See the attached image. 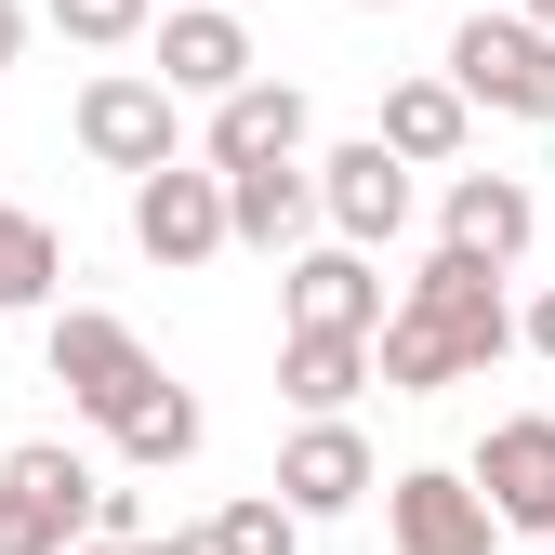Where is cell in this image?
<instances>
[{"mask_svg": "<svg viewBox=\"0 0 555 555\" xmlns=\"http://www.w3.org/2000/svg\"><path fill=\"white\" fill-rule=\"evenodd\" d=\"M516 344H529V358L555 371V292H529V305H516Z\"/></svg>", "mask_w": 555, "mask_h": 555, "instance_id": "23", "label": "cell"}, {"mask_svg": "<svg viewBox=\"0 0 555 555\" xmlns=\"http://www.w3.org/2000/svg\"><path fill=\"white\" fill-rule=\"evenodd\" d=\"M93 529L106 542H146V490H93Z\"/></svg>", "mask_w": 555, "mask_h": 555, "instance_id": "22", "label": "cell"}, {"mask_svg": "<svg viewBox=\"0 0 555 555\" xmlns=\"http://www.w3.org/2000/svg\"><path fill=\"white\" fill-rule=\"evenodd\" d=\"M450 80H463L476 106L555 132V27L516 14V0H503V14H463V27H450Z\"/></svg>", "mask_w": 555, "mask_h": 555, "instance_id": "3", "label": "cell"}, {"mask_svg": "<svg viewBox=\"0 0 555 555\" xmlns=\"http://www.w3.org/2000/svg\"><path fill=\"white\" fill-rule=\"evenodd\" d=\"M358 14H397V0H358Z\"/></svg>", "mask_w": 555, "mask_h": 555, "instance_id": "28", "label": "cell"}, {"mask_svg": "<svg viewBox=\"0 0 555 555\" xmlns=\"http://www.w3.org/2000/svg\"><path fill=\"white\" fill-rule=\"evenodd\" d=\"M40 14L80 40V53H132V40H159V14H172V0H40Z\"/></svg>", "mask_w": 555, "mask_h": 555, "instance_id": "21", "label": "cell"}, {"mask_svg": "<svg viewBox=\"0 0 555 555\" xmlns=\"http://www.w3.org/2000/svg\"><path fill=\"white\" fill-rule=\"evenodd\" d=\"M27 27H40L27 0H0V80H14V66H27Z\"/></svg>", "mask_w": 555, "mask_h": 555, "instance_id": "24", "label": "cell"}, {"mask_svg": "<svg viewBox=\"0 0 555 555\" xmlns=\"http://www.w3.org/2000/svg\"><path fill=\"white\" fill-rule=\"evenodd\" d=\"M305 132H318V106H305V80H251L238 93H212V132H198V159H225V172H251V159H305Z\"/></svg>", "mask_w": 555, "mask_h": 555, "instance_id": "12", "label": "cell"}, {"mask_svg": "<svg viewBox=\"0 0 555 555\" xmlns=\"http://www.w3.org/2000/svg\"><path fill=\"white\" fill-rule=\"evenodd\" d=\"M278 305H292V331H384V318H397V305H384V264H371L358 238L292 251V264H278Z\"/></svg>", "mask_w": 555, "mask_h": 555, "instance_id": "11", "label": "cell"}, {"mask_svg": "<svg viewBox=\"0 0 555 555\" xmlns=\"http://www.w3.org/2000/svg\"><path fill=\"white\" fill-rule=\"evenodd\" d=\"M437 238H450V251H490V264H529V238H542V198H529L516 172H450V198H437Z\"/></svg>", "mask_w": 555, "mask_h": 555, "instance_id": "15", "label": "cell"}, {"mask_svg": "<svg viewBox=\"0 0 555 555\" xmlns=\"http://www.w3.org/2000/svg\"><path fill=\"white\" fill-rule=\"evenodd\" d=\"M132 251L146 264H212L238 251V212H225V159H159V172H132Z\"/></svg>", "mask_w": 555, "mask_h": 555, "instance_id": "5", "label": "cell"}, {"mask_svg": "<svg viewBox=\"0 0 555 555\" xmlns=\"http://www.w3.org/2000/svg\"><path fill=\"white\" fill-rule=\"evenodd\" d=\"M318 212H331V238H358V251H397V238H410V159L384 146V132L331 146V159H318Z\"/></svg>", "mask_w": 555, "mask_h": 555, "instance_id": "8", "label": "cell"}, {"mask_svg": "<svg viewBox=\"0 0 555 555\" xmlns=\"http://www.w3.org/2000/svg\"><path fill=\"white\" fill-rule=\"evenodd\" d=\"M278 490H292V503H305V529H318V516H358V503L384 490V463H371V437L344 424V410H305L292 450H278Z\"/></svg>", "mask_w": 555, "mask_h": 555, "instance_id": "10", "label": "cell"}, {"mask_svg": "<svg viewBox=\"0 0 555 555\" xmlns=\"http://www.w3.org/2000/svg\"><path fill=\"white\" fill-rule=\"evenodd\" d=\"M198 437H212V410H198L185 384H159V397L119 424V463H132V476H172V463H198Z\"/></svg>", "mask_w": 555, "mask_h": 555, "instance_id": "19", "label": "cell"}, {"mask_svg": "<svg viewBox=\"0 0 555 555\" xmlns=\"http://www.w3.org/2000/svg\"><path fill=\"white\" fill-rule=\"evenodd\" d=\"M146 53H159V80H172V93H198V106H212V93H238V80H251V27L225 14V0H172V14H159V40H146Z\"/></svg>", "mask_w": 555, "mask_h": 555, "instance_id": "13", "label": "cell"}, {"mask_svg": "<svg viewBox=\"0 0 555 555\" xmlns=\"http://www.w3.org/2000/svg\"><path fill=\"white\" fill-rule=\"evenodd\" d=\"M384 146H397L410 172H450V159L476 146V93L450 80V66H437V80H397V93H384Z\"/></svg>", "mask_w": 555, "mask_h": 555, "instance_id": "16", "label": "cell"}, {"mask_svg": "<svg viewBox=\"0 0 555 555\" xmlns=\"http://www.w3.org/2000/svg\"><path fill=\"white\" fill-rule=\"evenodd\" d=\"M212 555H305V503L264 476L251 503H225V516H212Z\"/></svg>", "mask_w": 555, "mask_h": 555, "instance_id": "20", "label": "cell"}, {"mask_svg": "<svg viewBox=\"0 0 555 555\" xmlns=\"http://www.w3.org/2000/svg\"><path fill=\"white\" fill-rule=\"evenodd\" d=\"M132 555H212V529H172V542H132Z\"/></svg>", "mask_w": 555, "mask_h": 555, "instance_id": "25", "label": "cell"}, {"mask_svg": "<svg viewBox=\"0 0 555 555\" xmlns=\"http://www.w3.org/2000/svg\"><path fill=\"white\" fill-rule=\"evenodd\" d=\"M225 212H238V251H278V264H292L305 225H331L318 212V159H251V172H225Z\"/></svg>", "mask_w": 555, "mask_h": 555, "instance_id": "14", "label": "cell"}, {"mask_svg": "<svg viewBox=\"0 0 555 555\" xmlns=\"http://www.w3.org/2000/svg\"><path fill=\"white\" fill-rule=\"evenodd\" d=\"M53 278H66V238L27 212V198H0V318H40Z\"/></svg>", "mask_w": 555, "mask_h": 555, "instance_id": "18", "label": "cell"}, {"mask_svg": "<svg viewBox=\"0 0 555 555\" xmlns=\"http://www.w3.org/2000/svg\"><path fill=\"white\" fill-rule=\"evenodd\" d=\"M93 490H106V476L66 450V437L0 450V555H66V542L93 529Z\"/></svg>", "mask_w": 555, "mask_h": 555, "instance_id": "4", "label": "cell"}, {"mask_svg": "<svg viewBox=\"0 0 555 555\" xmlns=\"http://www.w3.org/2000/svg\"><path fill=\"white\" fill-rule=\"evenodd\" d=\"M358 384H384L371 331H278V397L292 410H358Z\"/></svg>", "mask_w": 555, "mask_h": 555, "instance_id": "17", "label": "cell"}, {"mask_svg": "<svg viewBox=\"0 0 555 555\" xmlns=\"http://www.w3.org/2000/svg\"><path fill=\"white\" fill-rule=\"evenodd\" d=\"M40 358H53V384H66V410H80V424H132V410H146L172 371L146 358V331H132V318H106V305H66L53 331H40Z\"/></svg>", "mask_w": 555, "mask_h": 555, "instance_id": "2", "label": "cell"}, {"mask_svg": "<svg viewBox=\"0 0 555 555\" xmlns=\"http://www.w3.org/2000/svg\"><path fill=\"white\" fill-rule=\"evenodd\" d=\"M516 14H542V27H555V0H516Z\"/></svg>", "mask_w": 555, "mask_h": 555, "instance_id": "27", "label": "cell"}, {"mask_svg": "<svg viewBox=\"0 0 555 555\" xmlns=\"http://www.w3.org/2000/svg\"><path fill=\"white\" fill-rule=\"evenodd\" d=\"M476 490H490V516L503 529H542L555 542V410H503L490 437H476Z\"/></svg>", "mask_w": 555, "mask_h": 555, "instance_id": "9", "label": "cell"}, {"mask_svg": "<svg viewBox=\"0 0 555 555\" xmlns=\"http://www.w3.org/2000/svg\"><path fill=\"white\" fill-rule=\"evenodd\" d=\"M66 555H132V542H106V529H80V542H66Z\"/></svg>", "mask_w": 555, "mask_h": 555, "instance_id": "26", "label": "cell"}, {"mask_svg": "<svg viewBox=\"0 0 555 555\" xmlns=\"http://www.w3.org/2000/svg\"><path fill=\"white\" fill-rule=\"evenodd\" d=\"M185 93L159 80V66H106V80H80V159L93 172H159V159H185V119H172Z\"/></svg>", "mask_w": 555, "mask_h": 555, "instance_id": "6", "label": "cell"}, {"mask_svg": "<svg viewBox=\"0 0 555 555\" xmlns=\"http://www.w3.org/2000/svg\"><path fill=\"white\" fill-rule=\"evenodd\" d=\"M384 529H397V555H490V542H503L490 490H476L463 463H410V476H384Z\"/></svg>", "mask_w": 555, "mask_h": 555, "instance_id": "7", "label": "cell"}, {"mask_svg": "<svg viewBox=\"0 0 555 555\" xmlns=\"http://www.w3.org/2000/svg\"><path fill=\"white\" fill-rule=\"evenodd\" d=\"M503 278H516V264H490V251H450V238L410 264L397 318L371 331L384 397H450V384H476L490 358H516V305H503Z\"/></svg>", "mask_w": 555, "mask_h": 555, "instance_id": "1", "label": "cell"}]
</instances>
